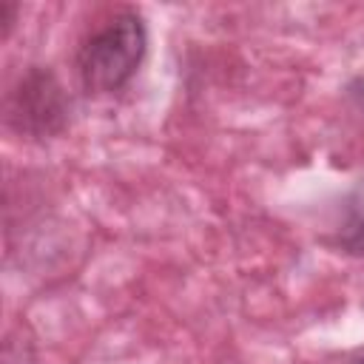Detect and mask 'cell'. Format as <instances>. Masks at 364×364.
Masks as SVG:
<instances>
[{
	"label": "cell",
	"instance_id": "6da1fadb",
	"mask_svg": "<svg viewBox=\"0 0 364 364\" xmlns=\"http://www.w3.org/2000/svg\"><path fill=\"white\" fill-rule=\"evenodd\" d=\"M145 54V28L139 17L119 14L100 28L80 51V77L88 91H117Z\"/></svg>",
	"mask_w": 364,
	"mask_h": 364
},
{
	"label": "cell",
	"instance_id": "3957f363",
	"mask_svg": "<svg viewBox=\"0 0 364 364\" xmlns=\"http://www.w3.org/2000/svg\"><path fill=\"white\" fill-rule=\"evenodd\" d=\"M355 364H364V358H358V361H355Z\"/></svg>",
	"mask_w": 364,
	"mask_h": 364
},
{
	"label": "cell",
	"instance_id": "7a4b0ae2",
	"mask_svg": "<svg viewBox=\"0 0 364 364\" xmlns=\"http://www.w3.org/2000/svg\"><path fill=\"white\" fill-rule=\"evenodd\" d=\"M336 242L341 250L364 259V179L355 182L341 199L336 219Z\"/></svg>",
	"mask_w": 364,
	"mask_h": 364
}]
</instances>
